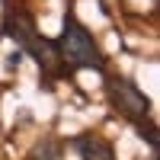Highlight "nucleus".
Segmentation results:
<instances>
[{"label": "nucleus", "mask_w": 160, "mask_h": 160, "mask_svg": "<svg viewBox=\"0 0 160 160\" xmlns=\"http://www.w3.org/2000/svg\"><path fill=\"white\" fill-rule=\"evenodd\" d=\"M55 48H58V58L74 71H102L106 64L99 45L77 22V16H64V32H61V42H55Z\"/></svg>", "instance_id": "nucleus-1"}, {"label": "nucleus", "mask_w": 160, "mask_h": 160, "mask_svg": "<svg viewBox=\"0 0 160 160\" xmlns=\"http://www.w3.org/2000/svg\"><path fill=\"white\" fill-rule=\"evenodd\" d=\"M3 29H7V35H13V38H16V42H19V48H22V51H29V55H32L38 64H42V68H55V64H58V48H55V42L42 38V35H38L32 26L26 22V19L10 16Z\"/></svg>", "instance_id": "nucleus-2"}, {"label": "nucleus", "mask_w": 160, "mask_h": 160, "mask_svg": "<svg viewBox=\"0 0 160 160\" xmlns=\"http://www.w3.org/2000/svg\"><path fill=\"white\" fill-rule=\"evenodd\" d=\"M109 102H112L125 118H131V122L148 118V109H151L148 96H144L131 80H109Z\"/></svg>", "instance_id": "nucleus-3"}, {"label": "nucleus", "mask_w": 160, "mask_h": 160, "mask_svg": "<svg viewBox=\"0 0 160 160\" xmlns=\"http://www.w3.org/2000/svg\"><path fill=\"white\" fill-rule=\"evenodd\" d=\"M74 148H77V154L83 160H115V154H112L109 144L99 141V138H90V135H80L74 141Z\"/></svg>", "instance_id": "nucleus-4"}, {"label": "nucleus", "mask_w": 160, "mask_h": 160, "mask_svg": "<svg viewBox=\"0 0 160 160\" xmlns=\"http://www.w3.org/2000/svg\"><path fill=\"white\" fill-rule=\"evenodd\" d=\"M138 131H141V138H148V144H151V151L157 154V128H154V122L151 118H138Z\"/></svg>", "instance_id": "nucleus-5"}, {"label": "nucleus", "mask_w": 160, "mask_h": 160, "mask_svg": "<svg viewBox=\"0 0 160 160\" xmlns=\"http://www.w3.org/2000/svg\"><path fill=\"white\" fill-rule=\"evenodd\" d=\"M32 160H58V144H51V141L38 144V148L32 151Z\"/></svg>", "instance_id": "nucleus-6"}]
</instances>
